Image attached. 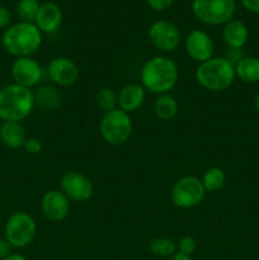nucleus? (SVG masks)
Wrapping results in <instances>:
<instances>
[{"instance_id":"obj_25","label":"nucleus","mask_w":259,"mask_h":260,"mask_svg":"<svg viewBox=\"0 0 259 260\" xmlns=\"http://www.w3.org/2000/svg\"><path fill=\"white\" fill-rule=\"evenodd\" d=\"M40 7L41 3L38 0H19L15 7V13L19 18V22L35 23Z\"/></svg>"},{"instance_id":"obj_9","label":"nucleus","mask_w":259,"mask_h":260,"mask_svg":"<svg viewBox=\"0 0 259 260\" xmlns=\"http://www.w3.org/2000/svg\"><path fill=\"white\" fill-rule=\"evenodd\" d=\"M149 40L160 52H173L180 45V30L169 20H157L149 28Z\"/></svg>"},{"instance_id":"obj_27","label":"nucleus","mask_w":259,"mask_h":260,"mask_svg":"<svg viewBox=\"0 0 259 260\" xmlns=\"http://www.w3.org/2000/svg\"><path fill=\"white\" fill-rule=\"evenodd\" d=\"M23 149L25 150V152L29 155H38L43 149V145L37 137H28L24 142V146Z\"/></svg>"},{"instance_id":"obj_20","label":"nucleus","mask_w":259,"mask_h":260,"mask_svg":"<svg viewBox=\"0 0 259 260\" xmlns=\"http://www.w3.org/2000/svg\"><path fill=\"white\" fill-rule=\"evenodd\" d=\"M235 74L241 81L246 84H255L259 81V58L245 56L235 65Z\"/></svg>"},{"instance_id":"obj_30","label":"nucleus","mask_w":259,"mask_h":260,"mask_svg":"<svg viewBox=\"0 0 259 260\" xmlns=\"http://www.w3.org/2000/svg\"><path fill=\"white\" fill-rule=\"evenodd\" d=\"M174 0H146L147 5L156 12H163L172 7Z\"/></svg>"},{"instance_id":"obj_16","label":"nucleus","mask_w":259,"mask_h":260,"mask_svg":"<svg viewBox=\"0 0 259 260\" xmlns=\"http://www.w3.org/2000/svg\"><path fill=\"white\" fill-rule=\"evenodd\" d=\"M146 99V90L141 84H127L118 93V108L127 113L141 108Z\"/></svg>"},{"instance_id":"obj_18","label":"nucleus","mask_w":259,"mask_h":260,"mask_svg":"<svg viewBox=\"0 0 259 260\" xmlns=\"http://www.w3.org/2000/svg\"><path fill=\"white\" fill-rule=\"evenodd\" d=\"M27 139V132L20 122H3L0 126V141L9 149H20Z\"/></svg>"},{"instance_id":"obj_4","label":"nucleus","mask_w":259,"mask_h":260,"mask_svg":"<svg viewBox=\"0 0 259 260\" xmlns=\"http://www.w3.org/2000/svg\"><path fill=\"white\" fill-rule=\"evenodd\" d=\"M195 78L206 90L223 91L230 88L235 80V66L226 57H212L198 63Z\"/></svg>"},{"instance_id":"obj_2","label":"nucleus","mask_w":259,"mask_h":260,"mask_svg":"<svg viewBox=\"0 0 259 260\" xmlns=\"http://www.w3.org/2000/svg\"><path fill=\"white\" fill-rule=\"evenodd\" d=\"M42 45V33L35 23L17 22L10 24L2 35V47L15 58L32 57Z\"/></svg>"},{"instance_id":"obj_32","label":"nucleus","mask_w":259,"mask_h":260,"mask_svg":"<svg viewBox=\"0 0 259 260\" xmlns=\"http://www.w3.org/2000/svg\"><path fill=\"white\" fill-rule=\"evenodd\" d=\"M241 4L248 12L259 14V0H241Z\"/></svg>"},{"instance_id":"obj_14","label":"nucleus","mask_w":259,"mask_h":260,"mask_svg":"<svg viewBox=\"0 0 259 260\" xmlns=\"http://www.w3.org/2000/svg\"><path fill=\"white\" fill-rule=\"evenodd\" d=\"M41 211L50 222H61L70 212V200L61 190H48L42 196Z\"/></svg>"},{"instance_id":"obj_17","label":"nucleus","mask_w":259,"mask_h":260,"mask_svg":"<svg viewBox=\"0 0 259 260\" xmlns=\"http://www.w3.org/2000/svg\"><path fill=\"white\" fill-rule=\"evenodd\" d=\"M222 37L229 48H243L248 42L249 30L240 19H231L223 24Z\"/></svg>"},{"instance_id":"obj_34","label":"nucleus","mask_w":259,"mask_h":260,"mask_svg":"<svg viewBox=\"0 0 259 260\" xmlns=\"http://www.w3.org/2000/svg\"><path fill=\"white\" fill-rule=\"evenodd\" d=\"M3 260H28L27 258H25L24 255H20V254H10L9 256H7V258L5 259H3Z\"/></svg>"},{"instance_id":"obj_8","label":"nucleus","mask_w":259,"mask_h":260,"mask_svg":"<svg viewBox=\"0 0 259 260\" xmlns=\"http://www.w3.org/2000/svg\"><path fill=\"white\" fill-rule=\"evenodd\" d=\"M205 196L206 190L200 178L193 177V175H187L178 179L170 192L172 202L183 210L197 207L202 203Z\"/></svg>"},{"instance_id":"obj_6","label":"nucleus","mask_w":259,"mask_h":260,"mask_svg":"<svg viewBox=\"0 0 259 260\" xmlns=\"http://www.w3.org/2000/svg\"><path fill=\"white\" fill-rule=\"evenodd\" d=\"M235 0H193L192 12L205 25H223L235 14Z\"/></svg>"},{"instance_id":"obj_19","label":"nucleus","mask_w":259,"mask_h":260,"mask_svg":"<svg viewBox=\"0 0 259 260\" xmlns=\"http://www.w3.org/2000/svg\"><path fill=\"white\" fill-rule=\"evenodd\" d=\"M179 112V103L177 98L170 94L157 95L154 103V113L160 121H172Z\"/></svg>"},{"instance_id":"obj_24","label":"nucleus","mask_w":259,"mask_h":260,"mask_svg":"<svg viewBox=\"0 0 259 260\" xmlns=\"http://www.w3.org/2000/svg\"><path fill=\"white\" fill-rule=\"evenodd\" d=\"M95 103L96 107L104 113L111 112L118 108V94L112 88L104 86L95 93Z\"/></svg>"},{"instance_id":"obj_35","label":"nucleus","mask_w":259,"mask_h":260,"mask_svg":"<svg viewBox=\"0 0 259 260\" xmlns=\"http://www.w3.org/2000/svg\"><path fill=\"white\" fill-rule=\"evenodd\" d=\"M254 107H255L256 112L259 113V91H258V94L255 95V98H254Z\"/></svg>"},{"instance_id":"obj_5","label":"nucleus","mask_w":259,"mask_h":260,"mask_svg":"<svg viewBox=\"0 0 259 260\" xmlns=\"http://www.w3.org/2000/svg\"><path fill=\"white\" fill-rule=\"evenodd\" d=\"M132 129L134 124L131 116L119 108L104 113L99 122V134L102 139L107 144L114 146L126 144L131 137Z\"/></svg>"},{"instance_id":"obj_15","label":"nucleus","mask_w":259,"mask_h":260,"mask_svg":"<svg viewBox=\"0 0 259 260\" xmlns=\"http://www.w3.org/2000/svg\"><path fill=\"white\" fill-rule=\"evenodd\" d=\"M62 19V10L58 7V4L53 2H45L41 4L40 9H38L35 24L41 33L52 35L60 29Z\"/></svg>"},{"instance_id":"obj_10","label":"nucleus","mask_w":259,"mask_h":260,"mask_svg":"<svg viewBox=\"0 0 259 260\" xmlns=\"http://www.w3.org/2000/svg\"><path fill=\"white\" fill-rule=\"evenodd\" d=\"M61 192L74 202H85L93 197L94 185L89 177L80 172H66L60 180Z\"/></svg>"},{"instance_id":"obj_22","label":"nucleus","mask_w":259,"mask_h":260,"mask_svg":"<svg viewBox=\"0 0 259 260\" xmlns=\"http://www.w3.org/2000/svg\"><path fill=\"white\" fill-rule=\"evenodd\" d=\"M202 182L203 188H205L206 193H215L222 189L223 185L226 183V174L221 168L212 167L208 168L202 175Z\"/></svg>"},{"instance_id":"obj_26","label":"nucleus","mask_w":259,"mask_h":260,"mask_svg":"<svg viewBox=\"0 0 259 260\" xmlns=\"http://www.w3.org/2000/svg\"><path fill=\"white\" fill-rule=\"evenodd\" d=\"M177 250L178 253L192 256V254H195L196 250H197V241H196V239L193 236H183L178 241Z\"/></svg>"},{"instance_id":"obj_13","label":"nucleus","mask_w":259,"mask_h":260,"mask_svg":"<svg viewBox=\"0 0 259 260\" xmlns=\"http://www.w3.org/2000/svg\"><path fill=\"white\" fill-rule=\"evenodd\" d=\"M47 74L50 80L58 86H71L78 81L80 71L71 58L58 56L48 62Z\"/></svg>"},{"instance_id":"obj_3","label":"nucleus","mask_w":259,"mask_h":260,"mask_svg":"<svg viewBox=\"0 0 259 260\" xmlns=\"http://www.w3.org/2000/svg\"><path fill=\"white\" fill-rule=\"evenodd\" d=\"M36 107L32 89L8 84L0 88V119L4 122H22L32 114Z\"/></svg>"},{"instance_id":"obj_33","label":"nucleus","mask_w":259,"mask_h":260,"mask_svg":"<svg viewBox=\"0 0 259 260\" xmlns=\"http://www.w3.org/2000/svg\"><path fill=\"white\" fill-rule=\"evenodd\" d=\"M170 260H193V259H192V256H189V255H184V254L175 253L174 255L170 258Z\"/></svg>"},{"instance_id":"obj_31","label":"nucleus","mask_w":259,"mask_h":260,"mask_svg":"<svg viewBox=\"0 0 259 260\" xmlns=\"http://www.w3.org/2000/svg\"><path fill=\"white\" fill-rule=\"evenodd\" d=\"M13 254V246L5 238H0V260L5 259Z\"/></svg>"},{"instance_id":"obj_28","label":"nucleus","mask_w":259,"mask_h":260,"mask_svg":"<svg viewBox=\"0 0 259 260\" xmlns=\"http://www.w3.org/2000/svg\"><path fill=\"white\" fill-rule=\"evenodd\" d=\"M13 15L8 8L0 5V30H5L10 24H12Z\"/></svg>"},{"instance_id":"obj_1","label":"nucleus","mask_w":259,"mask_h":260,"mask_svg":"<svg viewBox=\"0 0 259 260\" xmlns=\"http://www.w3.org/2000/svg\"><path fill=\"white\" fill-rule=\"evenodd\" d=\"M179 79V69L168 56H154L142 65L140 71L141 85L146 91L156 95L169 94Z\"/></svg>"},{"instance_id":"obj_11","label":"nucleus","mask_w":259,"mask_h":260,"mask_svg":"<svg viewBox=\"0 0 259 260\" xmlns=\"http://www.w3.org/2000/svg\"><path fill=\"white\" fill-rule=\"evenodd\" d=\"M13 83L24 88L32 89L42 80V66L33 57L15 58L10 69Z\"/></svg>"},{"instance_id":"obj_12","label":"nucleus","mask_w":259,"mask_h":260,"mask_svg":"<svg viewBox=\"0 0 259 260\" xmlns=\"http://www.w3.org/2000/svg\"><path fill=\"white\" fill-rule=\"evenodd\" d=\"M184 48L187 55L198 63L212 58L215 53L212 37L202 29H193L188 33L184 40Z\"/></svg>"},{"instance_id":"obj_23","label":"nucleus","mask_w":259,"mask_h":260,"mask_svg":"<svg viewBox=\"0 0 259 260\" xmlns=\"http://www.w3.org/2000/svg\"><path fill=\"white\" fill-rule=\"evenodd\" d=\"M150 253L157 258H172L177 253V244L167 236H159L150 241Z\"/></svg>"},{"instance_id":"obj_21","label":"nucleus","mask_w":259,"mask_h":260,"mask_svg":"<svg viewBox=\"0 0 259 260\" xmlns=\"http://www.w3.org/2000/svg\"><path fill=\"white\" fill-rule=\"evenodd\" d=\"M36 106L43 111H56L60 107L61 94L57 89L51 86H42L35 93Z\"/></svg>"},{"instance_id":"obj_7","label":"nucleus","mask_w":259,"mask_h":260,"mask_svg":"<svg viewBox=\"0 0 259 260\" xmlns=\"http://www.w3.org/2000/svg\"><path fill=\"white\" fill-rule=\"evenodd\" d=\"M37 233L36 221L29 213L24 211L13 212L5 221L4 238L13 246V249H23L33 243Z\"/></svg>"},{"instance_id":"obj_29","label":"nucleus","mask_w":259,"mask_h":260,"mask_svg":"<svg viewBox=\"0 0 259 260\" xmlns=\"http://www.w3.org/2000/svg\"><path fill=\"white\" fill-rule=\"evenodd\" d=\"M225 57L235 66L239 61L243 60V58L245 57V53H244L243 48H229Z\"/></svg>"}]
</instances>
